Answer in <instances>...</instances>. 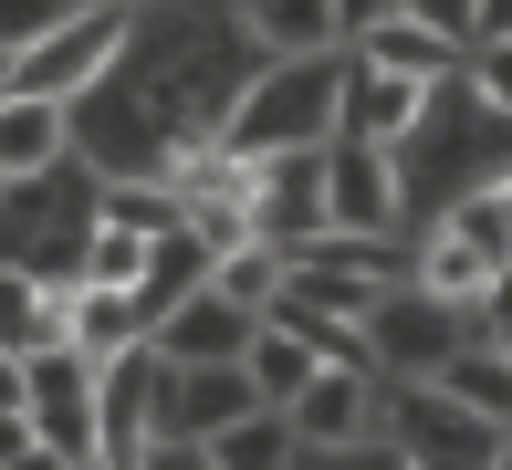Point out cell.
Masks as SVG:
<instances>
[{
	"label": "cell",
	"mask_w": 512,
	"mask_h": 470,
	"mask_svg": "<svg viewBox=\"0 0 512 470\" xmlns=\"http://www.w3.org/2000/svg\"><path fill=\"white\" fill-rule=\"evenodd\" d=\"M398 11H408V0H335V21H345V53H356L366 32H387Z\"/></svg>",
	"instance_id": "21"
},
{
	"label": "cell",
	"mask_w": 512,
	"mask_h": 470,
	"mask_svg": "<svg viewBox=\"0 0 512 470\" xmlns=\"http://www.w3.org/2000/svg\"><path fill=\"white\" fill-rule=\"evenodd\" d=\"M262 408L251 366H168L157 356V439H220Z\"/></svg>",
	"instance_id": "7"
},
{
	"label": "cell",
	"mask_w": 512,
	"mask_h": 470,
	"mask_svg": "<svg viewBox=\"0 0 512 470\" xmlns=\"http://www.w3.org/2000/svg\"><path fill=\"white\" fill-rule=\"evenodd\" d=\"M42 460V429L32 418H0V470H32Z\"/></svg>",
	"instance_id": "24"
},
{
	"label": "cell",
	"mask_w": 512,
	"mask_h": 470,
	"mask_svg": "<svg viewBox=\"0 0 512 470\" xmlns=\"http://www.w3.org/2000/svg\"><path fill=\"white\" fill-rule=\"evenodd\" d=\"M63 157H74V105L11 94V105H0V178H11V188H42Z\"/></svg>",
	"instance_id": "11"
},
{
	"label": "cell",
	"mask_w": 512,
	"mask_h": 470,
	"mask_svg": "<svg viewBox=\"0 0 512 470\" xmlns=\"http://www.w3.org/2000/svg\"><path fill=\"white\" fill-rule=\"evenodd\" d=\"M0 418H32V366L0 356Z\"/></svg>",
	"instance_id": "25"
},
{
	"label": "cell",
	"mask_w": 512,
	"mask_h": 470,
	"mask_svg": "<svg viewBox=\"0 0 512 470\" xmlns=\"http://www.w3.org/2000/svg\"><path fill=\"white\" fill-rule=\"evenodd\" d=\"M471 335H481L471 314H450V303H429L418 282H398V293L366 314V366H377V376H408V387H429V376L450 366Z\"/></svg>",
	"instance_id": "3"
},
{
	"label": "cell",
	"mask_w": 512,
	"mask_h": 470,
	"mask_svg": "<svg viewBox=\"0 0 512 470\" xmlns=\"http://www.w3.org/2000/svg\"><path fill=\"white\" fill-rule=\"evenodd\" d=\"M324 209H335L345 241H387L398 230V157L387 147H324Z\"/></svg>",
	"instance_id": "8"
},
{
	"label": "cell",
	"mask_w": 512,
	"mask_h": 470,
	"mask_svg": "<svg viewBox=\"0 0 512 470\" xmlns=\"http://www.w3.org/2000/svg\"><path fill=\"white\" fill-rule=\"evenodd\" d=\"M95 220L136 230V241H178V230H189V199H178L168 178H105L95 188Z\"/></svg>",
	"instance_id": "16"
},
{
	"label": "cell",
	"mask_w": 512,
	"mask_h": 470,
	"mask_svg": "<svg viewBox=\"0 0 512 470\" xmlns=\"http://www.w3.org/2000/svg\"><path fill=\"white\" fill-rule=\"evenodd\" d=\"M209 460H220V470H293V460H304V439H293V418H283V408H251L241 429L209 439Z\"/></svg>",
	"instance_id": "18"
},
{
	"label": "cell",
	"mask_w": 512,
	"mask_h": 470,
	"mask_svg": "<svg viewBox=\"0 0 512 470\" xmlns=\"http://www.w3.org/2000/svg\"><path fill=\"white\" fill-rule=\"evenodd\" d=\"M335 115H345V63L335 53H324V63H272V74L220 115V147L251 157V168L314 157V147H335Z\"/></svg>",
	"instance_id": "1"
},
{
	"label": "cell",
	"mask_w": 512,
	"mask_h": 470,
	"mask_svg": "<svg viewBox=\"0 0 512 470\" xmlns=\"http://www.w3.org/2000/svg\"><path fill=\"white\" fill-rule=\"evenodd\" d=\"M136 11L126 0H95V11H74L42 53H21V94H42V105H84V84L115 74V53H126Z\"/></svg>",
	"instance_id": "5"
},
{
	"label": "cell",
	"mask_w": 512,
	"mask_h": 470,
	"mask_svg": "<svg viewBox=\"0 0 512 470\" xmlns=\"http://www.w3.org/2000/svg\"><path fill=\"white\" fill-rule=\"evenodd\" d=\"M74 345L95 366H126V356H147L157 345V314H147V293H105V282H74Z\"/></svg>",
	"instance_id": "13"
},
{
	"label": "cell",
	"mask_w": 512,
	"mask_h": 470,
	"mask_svg": "<svg viewBox=\"0 0 512 470\" xmlns=\"http://www.w3.org/2000/svg\"><path fill=\"white\" fill-rule=\"evenodd\" d=\"M241 32L272 63H324L345 42V21H335V0H241Z\"/></svg>",
	"instance_id": "14"
},
{
	"label": "cell",
	"mask_w": 512,
	"mask_h": 470,
	"mask_svg": "<svg viewBox=\"0 0 512 470\" xmlns=\"http://www.w3.org/2000/svg\"><path fill=\"white\" fill-rule=\"evenodd\" d=\"M84 0H0V53H42Z\"/></svg>",
	"instance_id": "19"
},
{
	"label": "cell",
	"mask_w": 512,
	"mask_h": 470,
	"mask_svg": "<svg viewBox=\"0 0 512 470\" xmlns=\"http://www.w3.org/2000/svg\"><path fill=\"white\" fill-rule=\"evenodd\" d=\"M429 387L450 397V408H471V418H492V429H512V356H502L492 335H471L450 366L429 376Z\"/></svg>",
	"instance_id": "15"
},
{
	"label": "cell",
	"mask_w": 512,
	"mask_h": 470,
	"mask_svg": "<svg viewBox=\"0 0 512 470\" xmlns=\"http://www.w3.org/2000/svg\"><path fill=\"white\" fill-rule=\"evenodd\" d=\"M136 470H220V460H209V439H157Z\"/></svg>",
	"instance_id": "23"
},
{
	"label": "cell",
	"mask_w": 512,
	"mask_h": 470,
	"mask_svg": "<svg viewBox=\"0 0 512 470\" xmlns=\"http://www.w3.org/2000/svg\"><path fill=\"white\" fill-rule=\"evenodd\" d=\"M502 439H512V429L450 408L439 387H408L398 408H387V460H398V470H492Z\"/></svg>",
	"instance_id": "4"
},
{
	"label": "cell",
	"mask_w": 512,
	"mask_h": 470,
	"mask_svg": "<svg viewBox=\"0 0 512 470\" xmlns=\"http://www.w3.org/2000/svg\"><path fill=\"white\" fill-rule=\"evenodd\" d=\"M481 335H492V345H502V356H512V314H492V324H481Z\"/></svg>",
	"instance_id": "27"
},
{
	"label": "cell",
	"mask_w": 512,
	"mask_h": 470,
	"mask_svg": "<svg viewBox=\"0 0 512 470\" xmlns=\"http://www.w3.org/2000/svg\"><path fill=\"white\" fill-rule=\"evenodd\" d=\"M356 63H366V74H398V84H418V94H439L450 74H471V42H460L450 21H429V11H398L387 32L356 42Z\"/></svg>",
	"instance_id": "9"
},
{
	"label": "cell",
	"mask_w": 512,
	"mask_h": 470,
	"mask_svg": "<svg viewBox=\"0 0 512 470\" xmlns=\"http://www.w3.org/2000/svg\"><path fill=\"white\" fill-rule=\"evenodd\" d=\"M471 84H481V105L512 126V53H471Z\"/></svg>",
	"instance_id": "20"
},
{
	"label": "cell",
	"mask_w": 512,
	"mask_h": 470,
	"mask_svg": "<svg viewBox=\"0 0 512 470\" xmlns=\"http://www.w3.org/2000/svg\"><path fill=\"white\" fill-rule=\"evenodd\" d=\"M11 94H21V53H0V105H11Z\"/></svg>",
	"instance_id": "26"
},
{
	"label": "cell",
	"mask_w": 512,
	"mask_h": 470,
	"mask_svg": "<svg viewBox=\"0 0 512 470\" xmlns=\"http://www.w3.org/2000/svg\"><path fill=\"white\" fill-rule=\"evenodd\" d=\"M241 366H251V387H262V408H293V397L324 376V356L293 335V324H272V314H262V335H251V356H241Z\"/></svg>",
	"instance_id": "17"
},
{
	"label": "cell",
	"mask_w": 512,
	"mask_h": 470,
	"mask_svg": "<svg viewBox=\"0 0 512 470\" xmlns=\"http://www.w3.org/2000/svg\"><path fill=\"white\" fill-rule=\"evenodd\" d=\"M492 199H502V209H512V168H502V178H492Z\"/></svg>",
	"instance_id": "28"
},
{
	"label": "cell",
	"mask_w": 512,
	"mask_h": 470,
	"mask_svg": "<svg viewBox=\"0 0 512 470\" xmlns=\"http://www.w3.org/2000/svg\"><path fill=\"white\" fill-rule=\"evenodd\" d=\"M283 418H293V439H304V460H356L366 439L387 429V408H377V366H324Z\"/></svg>",
	"instance_id": "6"
},
{
	"label": "cell",
	"mask_w": 512,
	"mask_h": 470,
	"mask_svg": "<svg viewBox=\"0 0 512 470\" xmlns=\"http://www.w3.org/2000/svg\"><path fill=\"white\" fill-rule=\"evenodd\" d=\"M251 335H262V314H251V303H230L220 282H209V293H189L168 324H157V356H168V366H241Z\"/></svg>",
	"instance_id": "10"
},
{
	"label": "cell",
	"mask_w": 512,
	"mask_h": 470,
	"mask_svg": "<svg viewBox=\"0 0 512 470\" xmlns=\"http://www.w3.org/2000/svg\"><path fill=\"white\" fill-rule=\"evenodd\" d=\"M471 53H512V0H471Z\"/></svg>",
	"instance_id": "22"
},
{
	"label": "cell",
	"mask_w": 512,
	"mask_h": 470,
	"mask_svg": "<svg viewBox=\"0 0 512 470\" xmlns=\"http://www.w3.org/2000/svg\"><path fill=\"white\" fill-rule=\"evenodd\" d=\"M502 272H512V209L492 199V188H471L460 209H439L429 251H418V293L481 324V314H492V293H502Z\"/></svg>",
	"instance_id": "2"
},
{
	"label": "cell",
	"mask_w": 512,
	"mask_h": 470,
	"mask_svg": "<svg viewBox=\"0 0 512 470\" xmlns=\"http://www.w3.org/2000/svg\"><path fill=\"white\" fill-rule=\"evenodd\" d=\"M492 470H512V439H502V460H492Z\"/></svg>",
	"instance_id": "29"
},
{
	"label": "cell",
	"mask_w": 512,
	"mask_h": 470,
	"mask_svg": "<svg viewBox=\"0 0 512 470\" xmlns=\"http://www.w3.org/2000/svg\"><path fill=\"white\" fill-rule=\"evenodd\" d=\"M418 105H429L418 84L345 63V115H335V136H345V147H387V157H398V147H408V126H418Z\"/></svg>",
	"instance_id": "12"
}]
</instances>
